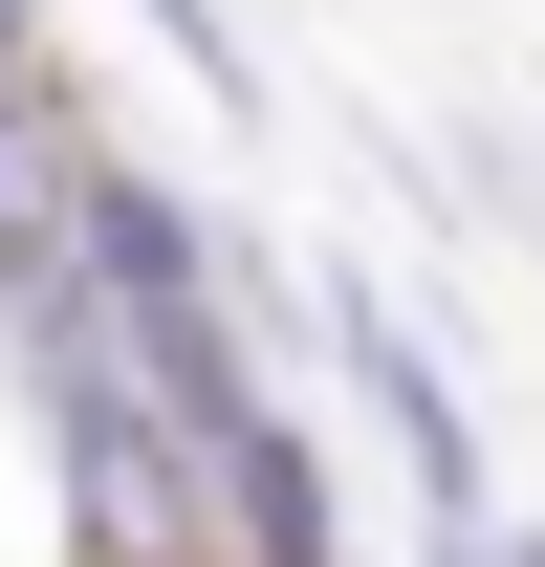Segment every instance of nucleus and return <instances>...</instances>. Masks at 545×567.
Masks as SVG:
<instances>
[{
    "label": "nucleus",
    "instance_id": "nucleus-1",
    "mask_svg": "<svg viewBox=\"0 0 545 567\" xmlns=\"http://www.w3.org/2000/svg\"><path fill=\"white\" fill-rule=\"evenodd\" d=\"M132 22H153V44H175L197 87H218V110H263V66H240V22H218V0H132Z\"/></svg>",
    "mask_w": 545,
    "mask_h": 567
},
{
    "label": "nucleus",
    "instance_id": "nucleus-2",
    "mask_svg": "<svg viewBox=\"0 0 545 567\" xmlns=\"http://www.w3.org/2000/svg\"><path fill=\"white\" fill-rule=\"evenodd\" d=\"M0 87H44V0H0Z\"/></svg>",
    "mask_w": 545,
    "mask_h": 567
},
{
    "label": "nucleus",
    "instance_id": "nucleus-3",
    "mask_svg": "<svg viewBox=\"0 0 545 567\" xmlns=\"http://www.w3.org/2000/svg\"><path fill=\"white\" fill-rule=\"evenodd\" d=\"M524 567H545V546H524Z\"/></svg>",
    "mask_w": 545,
    "mask_h": 567
}]
</instances>
